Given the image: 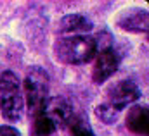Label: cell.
Returning <instances> with one entry per match:
<instances>
[{
  "label": "cell",
  "mask_w": 149,
  "mask_h": 136,
  "mask_svg": "<svg viewBox=\"0 0 149 136\" xmlns=\"http://www.w3.org/2000/svg\"><path fill=\"white\" fill-rule=\"evenodd\" d=\"M23 90H24L23 97H26L30 115L31 117L40 115L49 100V74L38 66L31 67L24 78Z\"/></svg>",
  "instance_id": "3"
},
{
  "label": "cell",
  "mask_w": 149,
  "mask_h": 136,
  "mask_svg": "<svg viewBox=\"0 0 149 136\" xmlns=\"http://www.w3.org/2000/svg\"><path fill=\"white\" fill-rule=\"evenodd\" d=\"M24 97L19 78L12 71H3L0 74V112L5 121L19 122L23 119Z\"/></svg>",
  "instance_id": "2"
},
{
  "label": "cell",
  "mask_w": 149,
  "mask_h": 136,
  "mask_svg": "<svg viewBox=\"0 0 149 136\" xmlns=\"http://www.w3.org/2000/svg\"><path fill=\"white\" fill-rule=\"evenodd\" d=\"M95 115H97L104 124H114L116 119H118V115H120V112H116L114 109H111V107L106 105V103H99V105L95 107Z\"/></svg>",
  "instance_id": "12"
},
{
  "label": "cell",
  "mask_w": 149,
  "mask_h": 136,
  "mask_svg": "<svg viewBox=\"0 0 149 136\" xmlns=\"http://www.w3.org/2000/svg\"><path fill=\"white\" fill-rule=\"evenodd\" d=\"M56 126L54 122L42 112L40 115L33 117V126H31V135L33 136H50L52 133H56Z\"/></svg>",
  "instance_id": "11"
},
{
  "label": "cell",
  "mask_w": 149,
  "mask_h": 136,
  "mask_svg": "<svg viewBox=\"0 0 149 136\" xmlns=\"http://www.w3.org/2000/svg\"><path fill=\"white\" fill-rule=\"evenodd\" d=\"M56 59L63 64L70 66H81L90 62L95 54V40L88 34H74V36H63L54 43Z\"/></svg>",
  "instance_id": "1"
},
{
  "label": "cell",
  "mask_w": 149,
  "mask_h": 136,
  "mask_svg": "<svg viewBox=\"0 0 149 136\" xmlns=\"http://www.w3.org/2000/svg\"><path fill=\"white\" fill-rule=\"evenodd\" d=\"M43 114L54 122L56 128H66L68 121L73 115V109H71V105L66 102L64 98L54 97V98L47 100L45 109H43Z\"/></svg>",
  "instance_id": "7"
},
{
  "label": "cell",
  "mask_w": 149,
  "mask_h": 136,
  "mask_svg": "<svg viewBox=\"0 0 149 136\" xmlns=\"http://www.w3.org/2000/svg\"><path fill=\"white\" fill-rule=\"evenodd\" d=\"M92 30V23L85 17V16H80V14H70V16H64L59 23V31L64 34H85Z\"/></svg>",
  "instance_id": "9"
},
{
  "label": "cell",
  "mask_w": 149,
  "mask_h": 136,
  "mask_svg": "<svg viewBox=\"0 0 149 136\" xmlns=\"http://www.w3.org/2000/svg\"><path fill=\"white\" fill-rule=\"evenodd\" d=\"M66 129H68L70 136H95L90 124H88V121L83 115H76V114H73L71 119L68 121Z\"/></svg>",
  "instance_id": "10"
},
{
  "label": "cell",
  "mask_w": 149,
  "mask_h": 136,
  "mask_svg": "<svg viewBox=\"0 0 149 136\" xmlns=\"http://www.w3.org/2000/svg\"><path fill=\"white\" fill-rule=\"evenodd\" d=\"M139 98H141L139 86L130 79H120V81L113 83L106 88L102 103L109 105L116 112H121L123 109H127L128 105L137 102Z\"/></svg>",
  "instance_id": "4"
},
{
  "label": "cell",
  "mask_w": 149,
  "mask_h": 136,
  "mask_svg": "<svg viewBox=\"0 0 149 136\" xmlns=\"http://www.w3.org/2000/svg\"><path fill=\"white\" fill-rule=\"evenodd\" d=\"M0 136H21V133L12 126H0Z\"/></svg>",
  "instance_id": "13"
},
{
  "label": "cell",
  "mask_w": 149,
  "mask_h": 136,
  "mask_svg": "<svg viewBox=\"0 0 149 136\" xmlns=\"http://www.w3.org/2000/svg\"><path fill=\"white\" fill-rule=\"evenodd\" d=\"M116 26L128 33H148V10L130 9L116 17Z\"/></svg>",
  "instance_id": "6"
},
{
  "label": "cell",
  "mask_w": 149,
  "mask_h": 136,
  "mask_svg": "<svg viewBox=\"0 0 149 136\" xmlns=\"http://www.w3.org/2000/svg\"><path fill=\"white\" fill-rule=\"evenodd\" d=\"M127 128L137 136H148L149 126H148V107L146 105H132L128 109V114L125 117Z\"/></svg>",
  "instance_id": "8"
},
{
  "label": "cell",
  "mask_w": 149,
  "mask_h": 136,
  "mask_svg": "<svg viewBox=\"0 0 149 136\" xmlns=\"http://www.w3.org/2000/svg\"><path fill=\"white\" fill-rule=\"evenodd\" d=\"M118 66H120V55H118V52L113 47L97 50L95 64H94V69H92L94 83L95 84H102L104 81H108L118 71Z\"/></svg>",
  "instance_id": "5"
}]
</instances>
